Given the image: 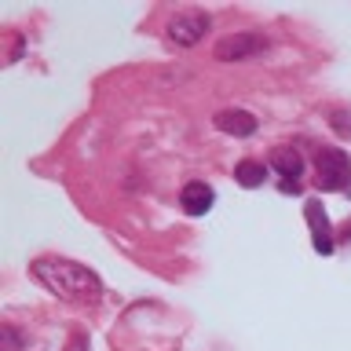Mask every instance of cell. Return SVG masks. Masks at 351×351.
Returning <instances> with one entry per match:
<instances>
[{"mask_svg": "<svg viewBox=\"0 0 351 351\" xmlns=\"http://www.w3.org/2000/svg\"><path fill=\"white\" fill-rule=\"evenodd\" d=\"M33 278H37L44 289L59 300H70V304H95L103 296V282L92 267L77 260H62V256H40L33 260Z\"/></svg>", "mask_w": 351, "mask_h": 351, "instance_id": "cell-1", "label": "cell"}, {"mask_svg": "<svg viewBox=\"0 0 351 351\" xmlns=\"http://www.w3.org/2000/svg\"><path fill=\"white\" fill-rule=\"evenodd\" d=\"M213 29V15L208 11H180L165 22V37H169L176 48H194V44L205 40V33Z\"/></svg>", "mask_w": 351, "mask_h": 351, "instance_id": "cell-2", "label": "cell"}, {"mask_svg": "<svg viewBox=\"0 0 351 351\" xmlns=\"http://www.w3.org/2000/svg\"><path fill=\"white\" fill-rule=\"evenodd\" d=\"M315 172L322 191H351V158L337 147H326L315 154Z\"/></svg>", "mask_w": 351, "mask_h": 351, "instance_id": "cell-3", "label": "cell"}, {"mask_svg": "<svg viewBox=\"0 0 351 351\" xmlns=\"http://www.w3.org/2000/svg\"><path fill=\"white\" fill-rule=\"evenodd\" d=\"M271 48V40L263 37V33L256 29H245V33H230V37H223L216 44V62H249L256 59V55H263Z\"/></svg>", "mask_w": 351, "mask_h": 351, "instance_id": "cell-4", "label": "cell"}, {"mask_svg": "<svg viewBox=\"0 0 351 351\" xmlns=\"http://www.w3.org/2000/svg\"><path fill=\"white\" fill-rule=\"evenodd\" d=\"M304 219H307V227H311V245H315V252H318V256H333L337 234H333V223H329L322 202H307V205H304Z\"/></svg>", "mask_w": 351, "mask_h": 351, "instance_id": "cell-5", "label": "cell"}, {"mask_svg": "<svg viewBox=\"0 0 351 351\" xmlns=\"http://www.w3.org/2000/svg\"><path fill=\"white\" fill-rule=\"evenodd\" d=\"M271 169L282 176V191L285 194H293V191H300V176H304V158H300V150H293V147H278L271 154Z\"/></svg>", "mask_w": 351, "mask_h": 351, "instance_id": "cell-6", "label": "cell"}, {"mask_svg": "<svg viewBox=\"0 0 351 351\" xmlns=\"http://www.w3.org/2000/svg\"><path fill=\"white\" fill-rule=\"evenodd\" d=\"M213 205H216V191L208 183H202V180H191L180 191V208L186 216H205Z\"/></svg>", "mask_w": 351, "mask_h": 351, "instance_id": "cell-7", "label": "cell"}, {"mask_svg": "<svg viewBox=\"0 0 351 351\" xmlns=\"http://www.w3.org/2000/svg\"><path fill=\"white\" fill-rule=\"evenodd\" d=\"M213 121H216V128L223 132V136H238V139H245L260 128L256 114H249V110H219Z\"/></svg>", "mask_w": 351, "mask_h": 351, "instance_id": "cell-8", "label": "cell"}, {"mask_svg": "<svg viewBox=\"0 0 351 351\" xmlns=\"http://www.w3.org/2000/svg\"><path fill=\"white\" fill-rule=\"evenodd\" d=\"M234 180L245 186V191H256V186L267 180V165H263V161H238Z\"/></svg>", "mask_w": 351, "mask_h": 351, "instance_id": "cell-9", "label": "cell"}, {"mask_svg": "<svg viewBox=\"0 0 351 351\" xmlns=\"http://www.w3.org/2000/svg\"><path fill=\"white\" fill-rule=\"evenodd\" d=\"M62 351H92V340H88L84 333H73V337H70V344H66Z\"/></svg>", "mask_w": 351, "mask_h": 351, "instance_id": "cell-10", "label": "cell"}, {"mask_svg": "<svg viewBox=\"0 0 351 351\" xmlns=\"http://www.w3.org/2000/svg\"><path fill=\"white\" fill-rule=\"evenodd\" d=\"M22 348V337L15 333V326H4V351H19Z\"/></svg>", "mask_w": 351, "mask_h": 351, "instance_id": "cell-11", "label": "cell"}]
</instances>
